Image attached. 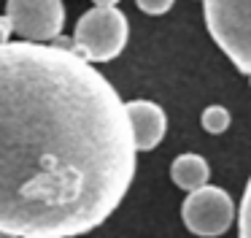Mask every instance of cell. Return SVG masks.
<instances>
[{"label": "cell", "mask_w": 251, "mask_h": 238, "mask_svg": "<svg viewBox=\"0 0 251 238\" xmlns=\"http://www.w3.org/2000/svg\"><path fill=\"white\" fill-rule=\"evenodd\" d=\"M238 233H240V238H251V178H249V184H246L243 200H240Z\"/></svg>", "instance_id": "9"}, {"label": "cell", "mask_w": 251, "mask_h": 238, "mask_svg": "<svg viewBox=\"0 0 251 238\" xmlns=\"http://www.w3.org/2000/svg\"><path fill=\"white\" fill-rule=\"evenodd\" d=\"M181 216L189 233L202 238H216L229 230L235 219V203L222 187H202L192 189L181 206Z\"/></svg>", "instance_id": "4"}, {"label": "cell", "mask_w": 251, "mask_h": 238, "mask_svg": "<svg viewBox=\"0 0 251 238\" xmlns=\"http://www.w3.org/2000/svg\"><path fill=\"white\" fill-rule=\"evenodd\" d=\"M208 176H211V168H208V162L202 160L200 154H181V157H176L173 165H170V178H173V184L181 189H186V192L208 184Z\"/></svg>", "instance_id": "7"}, {"label": "cell", "mask_w": 251, "mask_h": 238, "mask_svg": "<svg viewBox=\"0 0 251 238\" xmlns=\"http://www.w3.org/2000/svg\"><path fill=\"white\" fill-rule=\"evenodd\" d=\"M127 16L116 5H95L76 22L73 49L87 62H111L127 46Z\"/></svg>", "instance_id": "3"}, {"label": "cell", "mask_w": 251, "mask_h": 238, "mask_svg": "<svg viewBox=\"0 0 251 238\" xmlns=\"http://www.w3.org/2000/svg\"><path fill=\"white\" fill-rule=\"evenodd\" d=\"M125 108H127V119H130L135 149L149 151L154 146H159V141L165 138V130H168V117H165L162 108L151 100H130L125 103Z\"/></svg>", "instance_id": "6"}, {"label": "cell", "mask_w": 251, "mask_h": 238, "mask_svg": "<svg viewBox=\"0 0 251 238\" xmlns=\"http://www.w3.org/2000/svg\"><path fill=\"white\" fill-rule=\"evenodd\" d=\"M138 8L143 11V14L149 16H159V14H168L170 8H173L176 0H135Z\"/></svg>", "instance_id": "10"}, {"label": "cell", "mask_w": 251, "mask_h": 238, "mask_svg": "<svg viewBox=\"0 0 251 238\" xmlns=\"http://www.w3.org/2000/svg\"><path fill=\"white\" fill-rule=\"evenodd\" d=\"M6 16L22 41L49 43L62 32L65 5L62 0H6Z\"/></svg>", "instance_id": "5"}, {"label": "cell", "mask_w": 251, "mask_h": 238, "mask_svg": "<svg viewBox=\"0 0 251 238\" xmlns=\"http://www.w3.org/2000/svg\"><path fill=\"white\" fill-rule=\"evenodd\" d=\"M0 238H17V236H8V233H0Z\"/></svg>", "instance_id": "12"}, {"label": "cell", "mask_w": 251, "mask_h": 238, "mask_svg": "<svg viewBox=\"0 0 251 238\" xmlns=\"http://www.w3.org/2000/svg\"><path fill=\"white\" fill-rule=\"evenodd\" d=\"M249 79H251V76H249Z\"/></svg>", "instance_id": "13"}, {"label": "cell", "mask_w": 251, "mask_h": 238, "mask_svg": "<svg viewBox=\"0 0 251 238\" xmlns=\"http://www.w3.org/2000/svg\"><path fill=\"white\" fill-rule=\"evenodd\" d=\"M135 154L116 87L73 43H0V233L100 227L130 189Z\"/></svg>", "instance_id": "1"}, {"label": "cell", "mask_w": 251, "mask_h": 238, "mask_svg": "<svg viewBox=\"0 0 251 238\" xmlns=\"http://www.w3.org/2000/svg\"><path fill=\"white\" fill-rule=\"evenodd\" d=\"M202 127L211 135H222L229 127V111L224 106H208L202 111Z\"/></svg>", "instance_id": "8"}, {"label": "cell", "mask_w": 251, "mask_h": 238, "mask_svg": "<svg viewBox=\"0 0 251 238\" xmlns=\"http://www.w3.org/2000/svg\"><path fill=\"white\" fill-rule=\"evenodd\" d=\"M205 27L235 68L251 76V0H205Z\"/></svg>", "instance_id": "2"}, {"label": "cell", "mask_w": 251, "mask_h": 238, "mask_svg": "<svg viewBox=\"0 0 251 238\" xmlns=\"http://www.w3.org/2000/svg\"><path fill=\"white\" fill-rule=\"evenodd\" d=\"M92 3H95V5H116L119 0H92Z\"/></svg>", "instance_id": "11"}]
</instances>
